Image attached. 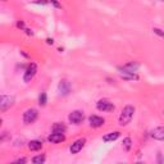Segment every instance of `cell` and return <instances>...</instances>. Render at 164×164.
<instances>
[{"instance_id":"cell-27","label":"cell","mask_w":164,"mask_h":164,"mask_svg":"<svg viewBox=\"0 0 164 164\" xmlns=\"http://www.w3.org/2000/svg\"><path fill=\"white\" fill-rule=\"evenodd\" d=\"M24 31H26V33H27V35H32V31H31V30H28V28H26Z\"/></svg>"},{"instance_id":"cell-12","label":"cell","mask_w":164,"mask_h":164,"mask_svg":"<svg viewBox=\"0 0 164 164\" xmlns=\"http://www.w3.org/2000/svg\"><path fill=\"white\" fill-rule=\"evenodd\" d=\"M150 136H151L154 140L164 141V127H156V128H154V130L150 132Z\"/></svg>"},{"instance_id":"cell-13","label":"cell","mask_w":164,"mask_h":164,"mask_svg":"<svg viewBox=\"0 0 164 164\" xmlns=\"http://www.w3.org/2000/svg\"><path fill=\"white\" fill-rule=\"evenodd\" d=\"M121 136V132L119 131H114V132H110V133H106L105 136L103 137V141L104 142H110V141H116L118 137Z\"/></svg>"},{"instance_id":"cell-24","label":"cell","mask_w":164,"mask_h":164,"mask_svg":"<svg viewBox=\"0 0 164 164\" xmlns=\"http://www.w3.org/2000/svg\"><path fill=\"white\" fill-rule=\"evenodd\" d=\"M46 0H39V1H36V4H43V5H45V4H46Z\"/></svg>"},{"instance_id":"cell-21","label":"cell","mask_w":164,"mask_h":164,"mask_svg":"<svg viewBox=\"0 0 164 164\" xmlns=\"http://www.w3.org/2000/svg\"><path fill=\"white\" fill-rule=\"evenodd\" d=\"M50 3L55 6V8H62V4L58 1V0H50Z\"/></svg>"},{"instance_id":"cell-14","label":"cell","mask_w":164,"mask_h":164,"mask_svg":"<svg viewBox=\"0 0 164 164\" xmlns=\"http://www.w3.org/2000/svg\"><path fill=\"white\" fill-rule=\"evenodd\" d=\"M43 148V142L40 140H32L28 142V149L31 151H37V150H40Z\"/></svg>"},{"instance_id":"cell-7","label":"cell","mask_w":164,"mask_h":164,"mask_svg":"<svg viewBox=\"0 0 164 164\" xmlns=\"http://www.w3.org/2000/svg\"><path fill=\"white\" fill-rule=\"evenodd\" d=\"M118 71H119L121 76L123 80H128V81H133V80H138V76L136 75V72H132V71H128L123 67H118Z\"/></svg>"},{"instance_id":"cell-25","label":"cell","mask_w":164,"mask_h":164,"mask_svg":"<svg viewBox=\"0 0 164 164\" xmlns=\"http://www.w3.org/2000/svg\"><path fill=\"white\" fill-rule=\"evenodd\" d=\"M158 162H159V163H163V162H164V160L162 159V155H160V153L158 154Z\"/></svg>"},{"instance_id":"cell-4","label":"cell","mask_w":164,"mask_h":164,"mask_svg":"<svg viewBox=\"0 0 164 164\" xmlns=\"http://www.w3.org/2000/svg\"><path fill=\"white\" fill-rule=\"evenodd\" d=\"M68 119L73 124H81L83 119H85V114H83V111H81V110H73L68 116Z\"/></svg>"},{"instance_id":"cell-10","label":"cell","mask_w":164,"mask_h":164,"mask_svg":"<svg viewBox=\"0 0 164 164\" xmlns=\"http://www.w3.org/2000/svg\"><path fill=\"white\" fill-rule=\"evenodd\" d=\"M65 140V136L64 133H58V132H53V133L49 135L48 141L51 142V144H60Z\"/></svg>"},{"instance_id":"cell-9","label":"cell","mask_w":164,"mask_h":164,"mask_svg":"<svg viewBox=\"0 0 164 164\" xmlns=\"http://www.w3.org/2000/svg\"><path fill=\"white\" fill-rule=\"evenodd\" d=\"M86 144V140L85 138H78V140H76L73 144L71 145V154H78L80 151L83 149V146Z\"/></svg>"},{"instance_id":"cell-28","label":"cell","mask_w":164,"mask_h":164,"mask_svg":"<svg viewBox=\"0 0 164 164\" xmlns=\"http://www.w3.org/2000/svg\"><path fill=\"white\" fill-rule=\"evenodd\" d=\"M163 116H164V111H163Z\"/></svg>"},{"instance_id":"cell-23","label":"cell","mask_w":164,"mask_h":164,"mask_svg":"<svg viewBox=\"0 0 164 164\" xmlns=\"http://www.w3.org/2000/svg\"><path fill=\"white\" fill-rule=\"evenodd\" d=\"M17 27H19V28H24V23L22 22V21H19V22L17 23Z\"/></svg>"},{"instance_id":"cell-2","label":"cell","mask_w":164,"mask_h":164,"mask_svg":"<svg viewBox=\"0 0 164 164\" xmlns=\"http://www.w3.org/2000/svg\"><path fill=\"white\" fill-rule=\"evenodd\" d=\"M14 104V97L9 95H1L0 96V110L1 113H5L10 106H13Z\"/></svg>"},{"instance_id":"cell-19","label":"cell","mask_w":164,"mask_h":164,"mask_svg":"<svg viewBox=\"0 0 164 164\" xmlns=\"http://www.w3.org/2000/svg\"><path fill=\"white\" fill-rule=\"evenodd\" d=\"M122 144H123V148H124V150H130L131 149V146H132V140L130 137H126V138H123V141H122Z\"/></svg>"},{"instance_id":"cell-8","label":"cell","mask_w":164,"mask_h":164,"mask_svg":"<svg viewBox=\"0 0 164 164\" xmlns=\"http://www.w3.org/2000/svg\"><path fill=\"white\" fill-rule=\"evenodd\" d=\"M71 83H69L67 80H62L60 82H59V86H58V90H59V94L63 96H67L69 95V92H71Z\"/></svg>"},{"instance_id":"cell-22","label":"cell","mask_w":164,"mask_h":164,"mask_svg":"<svg viewBox=\"0 0 164 164\" xmlns=\"http://www.w3.org/2000/svg\"><path fill=\"white\" fill-rule=\"evenodd\" d=\"M26 162H27L26 158H21V159H17V160H16V163H18V164H24Z\"/></svg>"},{"instance_id":"cell-5","label":"cell","mask_w":164,"mask_h":164,"mask_svg":"<svg viewBox=\"0 0 164 164\" xmlns=\"http://www.w3.org/2000/svg\"><path fill=\"white\" fill-rule=\"evenodd\" d=\"M96 108L100 111H113L114 110V104L110 103L108 99H102L96 103Z\"/></svg>"},{"instance_id":"cell-26","label":"cell","mask_w":164,"mask_h":164,"mask_svg":"<svg viewBox=\"0 0 164 164\" xmlns=\"http://www.w3.org/2000/svg\"><path fill=\"white\" fill-rule=\"evenodd\" d=\"M46 43H48L49 45H53L54 41H53V39H46Z\"/></svg>"},{"instance_id":"cell-11","label":"cell","mask_w":164,"mask_h":164,"mask_svg":"<svg viewBox=\"0 0 164 164\" xmlns=\"http://www.w3.org/2000/svg\"><path fill=\"white\" fill-rule=\"evenodd\" d=\"M89 122H90V126L94 128H97V127H102V126L105 123V119L99 116H90L89 117Z\"/></svg>"},{"instance_id":"cell-3","label":"cell","mask_w":164,"mask_h":164,"mask_svg":"<svg viewBox=\"0 0 164 164\" xmlns=\"http://www.w3.org/2000/svg\"><path fill=\"white\" fill-rule=\"evenodd\" d=\"M37 117H39V111L33 109V108H31V109H27L23 113V122L26 124H31L37 119Z\"/></svg>"},{"instance_id":"cell-6","label":"cell","mask_w":164,"mask_h":164,"mask_svg":"<svg viewBox=\"0 0 164 164\" xmlns=\"http://www.w3.org/2000/svg\"><path fill=\"white\" fill-rule=\"evenodd\" d=\"M37 72V65L35 64V63H31V64L27 67L26 72H24V76H23V81L24 82H30L31 80L35 77V75H36Z\"/></svg>"},{"instance_id":"cell-16","label":"cell","mask_w":164,"mask_h":164,"mask_svg":"<svg viewBox=\"0 0 164 164\" xmlns=\"http://www.w3.org/2000/svg\"><path fill=\"white\" fill-rule=\"evenodd\" d=\"M138 67H140V65H138L137 63H135V62H130V63H127V64L123 65V68L128 69V71H132V72H136L138 69Z\"/></svg>"},{"instance_id":"cell-17","label":"cell","mask_w":164,"mask_h":164,"mask_svg":"<svg viewBox=\"0 0 164 164\" xmlns=\"http://www.w3.org/2000/svg\"><path fill=\"white\" fill-rule=\"evenodd\" d=\"M48 103V96H46V92H41L40 96H39V104L41 106H45Z\"/></svg>"},{"instance_id":"cell-20","label":"cell","mask_w":164,"mask_h":164,"mask_svg":"<svg viewBox=\"0 0 164 164\" xmlns=\"http://www.w3.org/2000/svg\"><path fill=\"white\" fill-rule=\"evenodd\" d=\"M153 31H154L155 35H158V36H160V37H164V31L163 30L158 28V27H154V28H153Z\"/></svg>"},{"instance_id":"cell-1","label":"cell","mask_w":164,"mask_h":164,"mask_svg":"<svg viewBox=\"0 0 164 164\" xmlns=\"http://www.w3.org/2000/svg\"><path fill=\"white\" fill-rule=\"evenodd\" d=\"M135 114V106L133 105H126L121 111L119 116V124L121 126H127L131 122L132 117Z\"/></svg>"},{"instance_id":"cell-18","label":"cell","mask_w":164,"mask_h":164,"mask_svg":"<svg viewBox=\"0 0 164 164\" xmlns=\"http://www.w3.org/2000/svg\"><path fill=\"white\" fill-rule=\"evenodd\" d=\"M45 155H37V156H33L32 158V163L33 164H43V163H45Z\"/></svg>"},{"instance_id":"cell-29","label":"cell","mask_w":164,"mask_h":164,"mask_svg":"<svg viewBox=\"0 0 164 164\" xmlns=\"http://www.w3.org/2000/svg\"><path fill=\"white\" fill-rule=\"evenodd\" d=\"M163 1H164V0H163Z\"/></svg>"},{"instance_id":"cell-15","label":"cell","mask_w":164,"mask_h":164,"mask_svg":"<svg viewBox=\"0 0 164 164\" xmlns=\"http://www.w3.org/2000/svg\"><path fill=\"white\" fill-rule=\"evenodd\" d=\"M53 132H58V133H64L65 131H67V127H65V124H63V123H55L53 126Z\"/></svg>"}]
</instances>
